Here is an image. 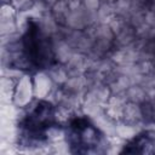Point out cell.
I'll return each mask as SVG.
<instances>
[{"instance_id":"obj_1","label":"cell","mask_w":155,"mask_h":155,"mask_svg":"<svg viewBox=\"0 0 155 155\" xmlns=\"http://www.w3.org/2000/svg\"><path fill=\"white\" fill-rule=\"evenodd\" d=\"M58 63L51 36L34 18H28L18 40V69L38 73L53 68Z\"/></svg>"},{"instance_id":"obj_3","label":"cell","mask_w":155,"mask_h":155,"mask_svg":"<svg viewBox=\"0 0 155 155\" xmlns=\"http://www.w3.org/2000/svg\"><path fill=\"white\" fill-rule=\"evenodd\" d=\"M65 142L71 154L97 155L108 151V139L87 115H74L64 126Z\"/></svg>"},{"instance_id":"obj_4","label":"cell","mask_w":155,"mask_h":155,"mask_svg":"<svg viewBox=\"0 0 155 155\" xmlns=\"http://www.w3.org/2000/svg\"><path fill=\"white\" fill-rule=\"evenodd\" d=\"M120 154H155V130H143L128 139Z\"/></svg>"},{"instance_id":"obj_5","label":"cell","mask_w":155,"mask_h":155,"mask_svg":"<svg viewBox=\"0 0 155 155\" xmlns=\"http://www.w3.org/2000/svg\"><path fill=\"white\" fill-rule=\"evenodd\" d=\"M147 50H148L153 56H155V38L148 44V48H147Z\"/></svg>"},{"instance_id":"obj_2","label":"cell","mask_w":155,"mask_h":155,"mask_svg":"<svg viewBox=\"0 0 155 155\" xmlns=\"http://www.w3.org/2000/svg\"><path fill=\"white\" fill-rule=\"evenodd\" d=\"M59 127L57 109L46 99L34 101L18 122V137L23 147H39L48 139L51 130Z\"/></svg>"}]
</instances>
